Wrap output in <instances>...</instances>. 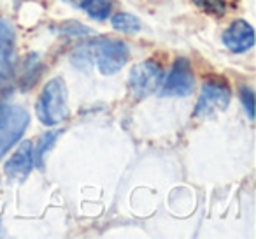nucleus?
<instances>
[{
    "instance_id": "f257e3e1",
    "label": "nucleus",
    "mask_w": 256,
    "mask_h": 239,
    "mask_svg": "<svg viewBox=\"0 0 256 239\" xmlns=\"http://www.w3.org/2000/svg\"><path fill=\"white\" fill-rule=\"evenodd\" d=\"M37 118L44 125H58L68 116L67 86L62 78H54L46 83L39 100H37Z\"/></svg>"
},
{
    "instance_id": "f03ea898",
    "label": "nucleus",
    "mask_w": 256,
    "mask_h": 239,
    "mask_svg": "<svg viewBox=\"0 0 256 239\" xmlns=\"http://www.w3.org/2000/svg\"><path fill=\"white\" fill-rule=\"evenodd\" d=\"M30 123V114L25 107L16 104L0 106V158L20 141Z\"/></svg>"
},
{
    "instance_id": "7ed1b4c3",
    "label": "nucleus",
    "mask_w": 256,
    "mask_h": 239,
    "mask_svg": "<svg viewBox=\"0 0 256 239\" xmlns=\"http://www.w3.org/2000/svg\"><path fill=\"white\" fill-rule=\"evenodd\" d=\"M92 57L96 62V67L104 76H112L126 65L130 58V50L123 41L116 39H96L90 44Z\"/></svg>"
},
{
    "instance_id": "20e7f679",
    "label": "nucleus",
    "mask_w": 256,
    "mask_h": 239,
    "mask_svg": "<svg viewBox=\"0 0 256 239\" xmlns=\"http://www.w3.org/2000/svg\"><path fill=\"white\" fill-rule=\"evenodd\" d=\"M228 104H230V88L226 83L218 79L206 81L202 86V95L195 107V118L198 120L214 118L216 114L223 113Z\"/></svg>"
},
{
    "instance_id": "39448f33",
    "label": "nucleus",
    "mask_w": 256,
    "mask_h": 239,
    "mask_svg": "<svg viewBox=\"0 0 256 239\" xmlns=\"http://www.w3.org/2000/svg\"><path fill=\"white\" fill-rule=\"evenodd\" d=\"M162 81H164V71L160 65L154 62H142L130 71L128 88L136 99H144V97H150L151 93L156 92Z\"/></svg>"
},
{
    "instance_id": "423d86ee",
    "label": "nucleus",
    "mask_w": 256,
    "mask_h": 239,
    "mask_svg": "<svg viewBox=\"0 0 256 239\" xmlns=\"http://www.w3.org/2000/svg\"><path fill=\"white\" fill-rule=\"evenodd\" d=\"M195 88V76L186 58H178L162 86L164 97H186Z\"/></svg>"
},
{
    "instance_id": "0eeeda50",
    "label": "nucleus",
    "mask_w": 256,
    "mask_h": 239,
    "mask_svg": "<svg viewBox=\"0 0 256 239\" xmlns=\"http://www.w3.org/2000/svg\"><path fill=\"white\" fill-rule=\"evenodd\" d=\"M34 165H36V155H34V144L30 141H23L18 146L16 153L6 162L4 171L9 179L14 181H23L26 176L32 172Z\"/></svg>"
},
{
    "instance_id": "6e6552de",
    "label": "nucleus",
    "mask_w": 256,
    "mask_h": 239,
    "mask_svg": "<svg viewBox=\"0 0 256 239\" xmlns=\"http://www.w3.org/2000/svg\"><path fill=\"white\" fill-rule=\"evenodd\" d=\"M221 41L234 53H246L254 46V30L246 20H235L224 30Z\"/></svg>"
},
{
    "instance_id": "1a4fd4ad",
    "label": "nucleus",
    "mask_w": 256,
    "mask_h": 239,
    "mask_svg": "<svg viewBox=\"0 0 256 239\" xmlns=\"http://www.w3.org/2000/svg\"><path fill=\"white\" fill-rule=\"evenodd\" d=\"M16 62V34L8 20L0 18V78H9Z\"/></svg>"
},
{
    "instance_id": "9d476101",
    "label": "nucleus",
    "mask_w": 256,
    "mask_h": 239,
    "mask_svg": "<svg viewBox=\"0 0 256 239\" xmlns=\"http://www.w3.org/2000/svg\"><path fill=\"white\" fill-rule=\"evenodd\" d=\"M79 6L90 18L96 20V22L107 20L110 16V11H112V2L110 0H82Z\"/></svg>"
},
{
    "instance_id": "9b49d317",
    "label": "nucleus",
    "mask_w": 256,
    "mask_h": 239,
    "mask_svg": "<svg viewBox=\"0 0 256 239\" xmlns=\"http://www.w3.org/2000/svg\"><path fill=\"white\" fill-rule=\"evenodd\" d=\"M110 23H112V29H116L118 32L136 34L140 30V22L134 15H128V13H118V15H114Z\"/></svg>"
},
{
    "instance_id": "f8f14e48",
    "label": "nucleus",
    "mask_w": 256,
    "mask_h": 239,
    "mask_svg": "<svg viewBox=\"0 0 256 239\" xmlns=\"http://www.w3.org/2000/svg\"><path fill=\"white\" fill-rule=\"evenodd\" d=\"M58 136H60V130H51V132H46L39 139V146L34 148V155H36V160L39 162V164H42L44 155H46V151L51 148V144L58 139Z\"/></svg>"
},
{
    "instance_id": "ddd939ff",
    "label": "nucleus",
    "mask_w": 256,
    "mask_h": 239,
    "mask_svg": "<svg viewBox=\"0 0 256 239\" xmlns=\"http://www.w3.org/2000/svg\"><path fill=\"white\" fill-rule=\"evenodd\" d=\"M196 8L214 16H223L226 13V0H192Z\"/></svg>"
},
{
    "instance_id": "4468645a",
    "label": "nucleus",
    "mask_w": 256,
    "mask_h": 239,
    "mask_svg": "<svg viewBox=\"0 0 256 239\" xmlns=\"http://www.w3.org/2000/svg\"><path fill=\"white\" fill-rule=\"evenodd\" d=\"M58 30H60L64 36H70V37H79V36L84 37L92 34V29H88V27L79 22H67V23H64V25H60Z\"/></svg>"
},
{
    "instance_id": "2eb2a0df",
    "label": "nucleus",
    "mask_w": 256,
    "mask_h": 239,
    "mask_svg": "<svg viewBox=\"0 0 256 239\" xmlns=\"http://www.w3.org/2000/svg\"><path fill=\"white\" fill-rule=\"evenodd\" d=\"M240 100H242L244 109L248 111V116L252 120V118H254V93H252V90L251 88H242Z\"/></svg>"
},
{
    "instance_id": "dca6fc26",
    "label": "nucleus",
    "mask_w": 256,
    "mask_h": 239,
    "mask_svg": "<svg viewBox=\"0 0 256 239\" xmlns=\"http://www.w3.org/2000/svg\"><path fill=\"white\" fill-rule=\"evenodd\" d=\"M65 2H68V4H72V6H79L82 0H65Z\"/></svg>"
}]
</instances>
